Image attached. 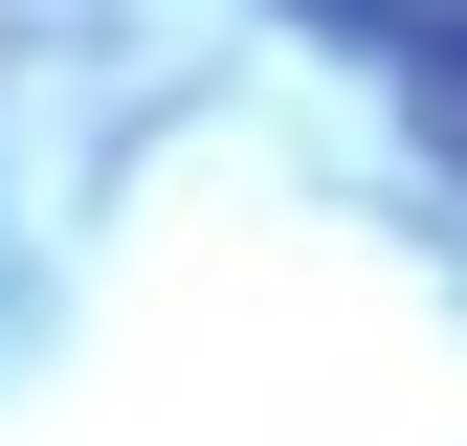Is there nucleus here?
I'll use <instances>...</instances> for the list:
<instances>
[{
    "instance_id": "f257e3e1",
    "label": "nucleus",
    "mask_w": 467,
    "mask_h": 446,
    "mask_svg": "<svg viewBox=\"0 0 467 446\" xmlns=\"http://www.w3.org/2000/svg\"><path fill=\"white\" fill-rule=\"evenodd\" d=\"M289 23H312V45H357V68H379V90L467 156V0H289Z\"/></svg>"
}]
</instances>
